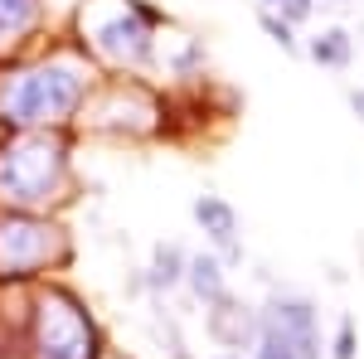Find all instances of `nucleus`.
Wrapping results in <instances>:
<instances>
[{
	"label": "nucleus",
	"instance_id": "nucleus-12",
	"mask_svg": "<svg viewBox=\"0 0 364 359\" xmlns=\"http://www.w3.org/2000/svg\"><path fill=\"white\" fill-rule=\"evenodd\" d=\"M311 63H321V68H350V58H355V39H350V29H321V34H311L306 44Z\"/></svg>",
	"mask_w": 364,
	"mask_h": 359
},
{
	"label": "nucleus",
	"instance_id": "nucleus-4",
	"mask_svg": "<svg viewBox=\"0 0 364 359\" xmlns=\"http://www.w3.org/2000/svg\"><path fill=\"white\" fill-rule=\"evenodd\" d=\"M68 257H73L68 252V233L58 223L20 214V209L0 214V282H25L34 272L63 267Z\"/></svg>",
	"mask_w": 364,
	"mask_h": 359
},
{
	"label": "nucleus",
	"instance_id": "nucleus-17",
	"mask_svg": "<svg viewBox=\"0 0 364 359\" xmlns=\"http://www.w3.org/2000/svg\"><path fill=\"white\" fill-rule=\"evenodd\" d=\"M214 359H248V355H243V350H219Z\"/></svg>",
	"mask_w": 364,
	"mask_h": 359
},
{
	"label": "nucleus",
	"instance_id": "nucleus-2",
	"mask_svg": "<svg viewBox=\"0 0 364 359\" xmlns=\"http://www.w3.org/2000/svg\"><path fill=\"white\" fill-rule=\"evenodd\" d=\"M68 190V141L49 132H15L0 146V204L5 209H49Z\"/></svg>",
	"mask_w": 364,
	"mask_h": 359
},
{
	"label": "nucleus",
	"instance_id": "nucleus-8",
	"mask_svg": "<svg viewBox=\"0 0 364 359\" xmlns=\"http://www.w3.org/2000/svg\"><path fill=\"white\" fill-rule=\"evenodd\" d=\"M204 331L214 335L224 350H248L252 340H257V311L243 306L228 291V296H219L214 306H204Z\"/></svg>",
	"mask_w": 364,
	"mask_h": 359
},
{
	"label": "nucleus",
	"instance_id": "nucleus-6",
	"mask_svg": "<svg viewBox=\"0 0 364 359\" xmlns=\"http://www.w3.org/2000/svg\"><path fill=\"white\" fill-rule=\"evenodd\" d=\"M83 49H92V54L102 58V63H112V68L141 73L156 58V34H151V25H141L136 15H132L127 0H117L112 10L83 15Z\"/></svg>",
	"mask_w": 364,
	"mask_h": 359
},
{
	"label": "nucleus",
	"instance_id": "nucleus-14",
	"mask_svg": "<svg viewBox=\"0 0 364 359\" xmlns=\"http://www.w3.org/2000/svg\"><path fill=\"white\" fill-rule=\"evenodd\" d=\"M355 350H360V335H355V321H350V316H340L336 340H331V359H355Z\"/></svg>",
	"mask_w": 364,
	"mask_h": 359
},
{
	"label": "nucleus",
	"instance_id": "nucleus-19",
	"mask_svg": "<svg viewBox=\"0 0 364 359\" xmlns=\"http://www.w3.org/2000/svg\"><path fill=\"white\" fill-rule=\"evenodd\" d=\"M336 5H350V0H336Z\"/></svg>",
	"mask_w": 364,
	"mask_h": 359
},
{
	"label": "nucleus",
	"instance_id": "nucleus-15",
	"mask_svg": "<svg viewBox=\"0 0 364 359\" xmlns=\"http://www.w3.org/2000/svg\"><path fill=\"white\" fill-rule=\"evenodd\" d=\"M272 10H277L287 25H306V20H311V10H316V0H277Z\"/></svg>",
	"mask_w": 364,
	"mask_h": 359
},
{
	"label": "nucleus",
	"instance_id": "nucleus-16",
	"mask_svg": "<svg viewBox=\"0 0 364 359\" xmlns=\"http://www.w3.org/2000/svg\"><path fill=\"white\" fill-rule=\"evenodd\" d=\"M350 107L360 112V122H364V87H355V92H350Z\"/></svg>",
	"mask_w": 364,
	"mask_h": 359
},
{
	"label": "nucleus",
	"instance_id": "nucleus-9",
	"mask_svg": "<svg viewBox=\"0 0 364 359\" xmlns=\"http://www.w3.org/2000/svg\"><path fill=\"white\" fill-rule=\"evenodd\" d=\"M44 29V0H0V54L25 49Z\"/></svg>",
	"mask_w": 364,
	"mask_h": 359
},
{
	"label": "nucleus",
	"instance_id": "nucleus-10",
	"mask_svg": "<svg viewBox=\"0 0 364 359\" xmlns=\"http://www.w3.org/2000/svg\"><path fill=\"white\" fill-rule=\"evenodd\" d=\"M185 286L199 306H214L219 296H228V267L219 262V252H190L185 262Z\"/></svg>",
	"mask_w": 364,
	"mask_h": 359
},
{
	"label": "nucleus",
	"instance_id": "nucleus-11",
	"mask_svg": "<svg viewBox=\"0 0 364 359\" xmlns=\"http://www.w3.org/2000/svg\"><path fill=\"white\" fill-rule=\"evenodd\" d=\"M185 262H190V252L180 248V243H156L151 248V267H146V291H156V296H166L175 286H185Z\"/></svg>",
	"mask_w": 364,
	"mask_h": 359
},
{
	"label": "nucleus",
	"instance_id": "nucleus-5",
	"mask_svg": "<svg viewBox=\"0 0 364 359\" xmlns=\"http://www.w3.org/2000/svg\"><path fill=\"white\" fill-rule=\"evenodd\" d=\"M34 359H97V326L63 286L39 291L34 301Z\"/></svg>",
	"mask_w": 364,
	"mask_h": 359
},
{
	"label": "nucleus",
	"instance_id": "nucleus-13",
	"mask_svg": "<svg viewBox=\"0 0 364 359\" xmlns=\"http://www.w3.org/2000/svg\"><path fill=\"white\" fill-rule=\"evenodd\" d=\"M257 25L267 29V39L277 44L282 54H301V39H296V25H287V20H282L277 10H272V5H262V10H257Z\"/></svg>",
	"mask_w": 364,
	"mask_h": 359
},
{
	"label": "nucleus",
	"instance_id": "nucleus-7",
	"mask_svg": "<svg viewBox=\"0 0 364 359\" xmlns=\"http://www.w3.org/2000/svg\"><path fill=\"white\" fill-rule=\"evenodd\" d=\"M195 223L204 228L209 248L219 252L224 267H243V238H238V209L228 204L224 194H199L195 199Z\"/></svg>",
	"mask_w": 364,
	"mask_h": 359
},
{
	"label": "nucleus",
	"instance_id": "nucleus-18",
	"mask_svg": "<svg viewBox=\"0 0 364 359\" xmlns=\"http://www.w3.org/2000/svg\"><path fill=\"white\" fill-rule=\"evenodd\" d=\"M262 5H277V0H262Z\"/></svg>",
	"mask_w": 364,
	"mask_h": 359
},
{
	"label": "nucleus",
	"instance_id": "nucleus-1",
	"mask_svg": "<svg viewBox=\"0 0 364 359\" xmlns=\"http://www.w3.org/2000/svg\"><path fill=\"white\" fill-rule=\"evenodd\" d=\"M92 97V63L87 49H58L34 63H20L0 78V127L15 132H54L73 122Z\"/></svg>",
	"mask_w": 364,
	"mask_h": 359
},
{
	"label": "nucleus",
	"instance_id": "nucleus-20",
	"mask_svg": "<svg viewBox=\"0 0 364 359\" xmlns=\"http://www.w3.org/2000/svg\"><path fill=\"white\" fill-rule=\"evenodd\" d=\"M360 39H364V25H360Z\"/></svg>",
	"mask_w": 364,
	"mask_h": 359
},
{
	"label": "nucleus",
	"instance_id": "nucleus-3",
	"mask_svg": "<svg viewBox=\"0 0 364 359\" xmlns=\"http://www.w3.org/2000/svg\"><path fill=\"white\" fill-rule=\"evenodd\" d=\"M321 311L296 286H272L257 306V340L252 359H321Z\"/></svg>",
	"mask_w": 364,
	"mask_h": 359
}]
</instances>
